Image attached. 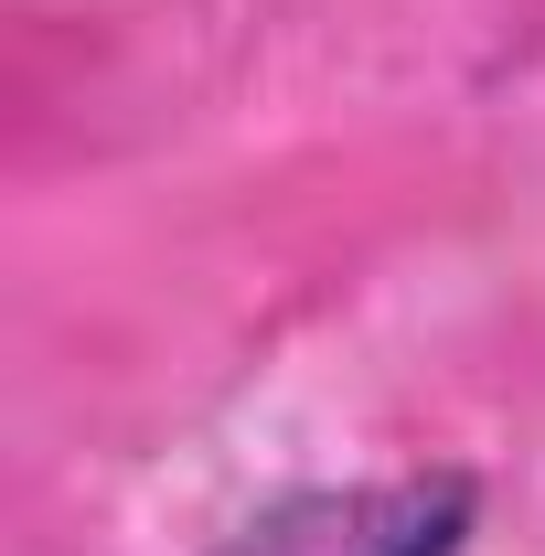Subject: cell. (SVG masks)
<instances>
[{"mask_svg":"<svg viewBox=\"0 0 545 556\" xmlns=\"http://www.w3.org/2000/svg\"><path fill=\"white\" fill-rule=\"evenodd\" d=\"M471 525L460 482H364V492H300L268 525H246L225 556H449Z\"/></svg>","mask_w":545,"mask_h":556,"instance_id":"cell-1","label":"cell"}]
</instances>
